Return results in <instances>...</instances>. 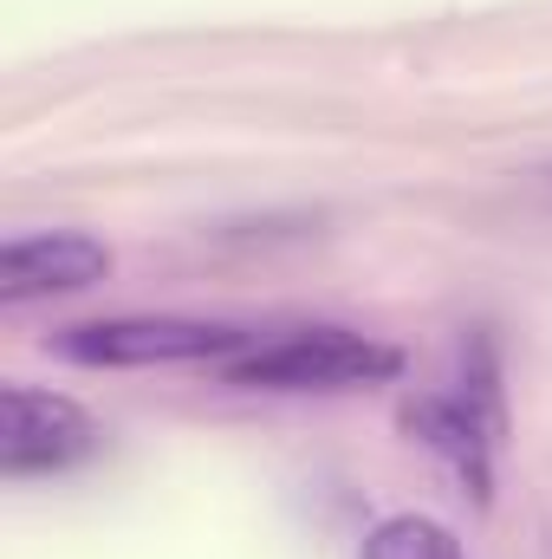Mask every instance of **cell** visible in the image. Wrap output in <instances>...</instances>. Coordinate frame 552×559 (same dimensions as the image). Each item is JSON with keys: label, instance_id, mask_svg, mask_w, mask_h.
<instances>
[{"label": "cell", "instance_id": "3957f363", "mask_svg": "<svg viewBox=\"0 0 552 559\" xmlns=\"http://www.w3.org/2000/svg\"><path fill=\"white\" fill-rule=\"evenodd\" d=\"M248 325L221 319H182V312H124V319H85L52 338L59 358L72 365H105V371H149V365H228L248 352Z\"/></svg>", "mask_w": 552, "mask_h": 559}, {"label": "cell", "instance_id": "7a4b0ae2", "mask_svg": "<svg viewBox=\"0 0 552 559\" xmlns=\"http://www.w3.org/2000/svg\"><path fill=\"white\" fill-rule=\"evenodd\" d=\"M501 371H494V352L488 338L461 345L455 371L429 391H416L404 404V429L416 442H429L481 501H488V481H494V449H501Z\"/></svg>", "mask_w": 552, "mask_h": 559}, {"label": "cell", "instance_id": "277c9868", "mask_svg": "<svg viewBox=\"0 0 552 559\" xmlns=\"http://www.w3.org/2000/svg\"><path fill=\"white\" fill-rule=\"evenodd\" d=\"M0 475L7 481H33V475H65L79 462H92L105 449V429L85 404H72L65 391H33V384H7L0 397Z\"/></svg>", "mask_w": 552, "mask_h": 559}, {"label": "cell", "instance_id": "8992f818", "mask_svg": "<svg viewBox=\"0 0 552 559\" xmlns=\"http://www.w3.org/2000/svg\"><path fill=\"white\" fill-rule=\"evenodd\" d=\"M358 559H468V554H461V540L442 521H429V514H391V521H377L364 534Z\"/></svg>", "mask_w": 552, "mask_h": 559}, {"label": "cell", "instance_id": "6da1fadb", "mask_svg": "<svg viewBox=\"0 0 552 559\" xmlns=\"http://www.w3.org/2000/svg\"><path fill=\"white\" fill-rule=\"evenodd\" d=\"M397 371H404V352L351 325L254 332V345L221 365V378L241 391H364V384H391Z\"/></svg>", "mask_w": 552, "mask_h": 559}, {"label": "cell", "instance_id": "5b68a950", "mask_svg": "<svg viewBox=\"0 0 552 559\" xmlns=\"http://www.w3.org/2000/svg\"><path fill=\"white\" fill-rule=\"evenodd\" d=\"M111 274V248L72 228L52 235H13L0 248V306H33V299H59V293H85Z\"/></svg>", "mask_w": 552, "mask_h": 559}]
</instances>
